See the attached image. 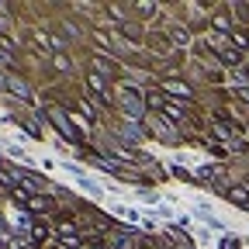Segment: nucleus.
<instances>
[{
    "label": "nucleus",
    "instance_id": "obj_1",
    "mask_svg": "<svg viewBox=\"0 0 249 249\" xmlns=\"http://www.w3.org/2000/svg\"><path fill=\"white\" fill-rule=\"evenodd\" d=\"M121 104H124V114H128L132 121L145 118V104H142V97L135 93V87H124L121 90Z\"/></svg>",
    "mask_w": 249,
    "mask_h": 249
},
{
    "label": "nucleus",
    "instance_id": "obj_2",
    "mask_svg": "<svg viewBox=\"0 0 249 249\" xmlns=\"http://www.w3.org/2000/svg\"><path fill=\"white\" fill-rule=\"evenodd\" d=\"M49 118L55 121V128L62 132V139H70V142H80V128H76V124L66 118V111H59V107H52L49 111Z\"/></svg>",
    "mask_w": 249,
    "mask_h": 249
},
{
    "label": "nucleus",
    "instance_id": "obj_3",
    "mask_svg": "<svg viewBox=\"0 0 249 249\" xmlns=\"http://www.w3.org/2000/svg\"><path fill=\"white\" fill-rule=\"evenodd\" d=\"M211 45H214L218 52H222V59L229 62V66H235V62H242V55H239L235 49H229V45H225V38H218V35H214V38H211Z\"/></svg>",
    "mask_w": 249,
    "mask_h": 249
},
{
    "label": "nucleus",
    "instance_id": "obj_4",
    "mask_svg": "<svg viewBox=\"0 0 249 249\" xmlns=\"http://www.w3.org/2000/svg\"><path fill=\"white\" fill-rule=\"evenodd\" d=\"M163 90L170 93V97H183V101H191V87L180 83V80H166V83H163Z\"/></svg>",
    "mask_w": 249,
    "mask_h": 249
},
{
    "label": "nucleus",
    "instance_id": "obj_5",
    "mask_svg": "<svg viewBox=\"0 0 249 249\" xmlns=\"http://www.w3.org/2000/svg\"><path fill=\"white\" fill-rule=\"evenodd\" d=\"M149 132H152V135H160V139H166V142L173 145V132H170V124H163L160 118H152V121H149Z\"/></svg>",
    "mask_w": 249,
    "mask_h": 249
},
{
    "label": "nucleus",
    "instance_id": "obj_6",
    "mask_svg": "<svg viewBox=\"0 0 249 249\" xmlns=\"http://www.w3.org/2000/svg\"><path fill=\"white\" fill-rule=\"evenodd\" d=\"M87 83H90V90H93V93H97V97H101L104 104L111 101V97H107V90H104V80H101L97 73H90V76H87Z\"/></svg>",
    "mask_w": 249,
    "mask_h": 249
},
{
    "label": "nucleus",
    "instance_id": "obj_7",
    "mask_svg": "<svg viewBox=\"0 0 249 249\" xmlns=\"http://www.w3.org/2000/svg\"><path fill=\"white\" fill-rule=\"evenodd\" d=\"M229 201H235V204H249V191H246V187H232V191H229Z\"/></svg>",
    "mask_w": 249,
    "mask_h": 249
},
{
    "label": "nucleus",
    "instance_id": "obj_8",
    "mask_svg": "<svg viewBox=\"0 0 249 249\" xmlns=\"http://www.w3.org/2000/svg\"><path fill=\"white\" fill-rule=\"evenodd\" d=\"M24 204H28L31 211H45V208H49V201H42L38 194H28V197H24Z\"/></svg>",
    "mask_w": 249,
    "mask_h": 249
},
{
    "label": "nucleus",
    "instance_id": "obj_9",
    "mask_svg": "<svg viewBox=\"0 0 249 249\" xmlns=\"http://www.w3.org/2000/svg\"><path fill=\"white\" fill-rule=\"evenodd\" d=\"M163 111H166V118H170L173 124H180V121H183V114H180V107H177V104H170V101H166V104H163Z\"/></svg>",
    "mask_w": 249,
    "mask_h": 249
},
{
    "label": "nucleus",
    "instance_id": "obj_10",
    "mask_svg": "<svg viewBox=\"0 0 249 249\" xmlns=\"http://www.w3.org/2000/svg\"><path fill=\"white\" fill-rule=\"evenodd\" d=\"M11 90L18 93V97H31V93H28V87H24L21 80H11Z\"/></svg>",
    "mask_w": 249,
    "mask_h": 249
},
{
    "label": "nucleus",
    "instance_id": "obj_11",
    "mask_svg": "<svg viewBox=\"0 0 249 249\" xmlns=\"http://www.w3.org/2000/svg\"><path fill=\"white\" fill-rule=\"evenodd\" d=\"M214 28H218V31H229V18L218 14V18H214Z\"/></svg>",
    "mask_w": 249,
    "mask_h": 249
},
{
    "label": "nucleus",
    "instance_id": "obj_12",
    "mask_svg": "<svg viewBox=\"0 0 249 249\" xmlns=\"http://www.w3.org/2000/svg\"><path fill=\"white\" fill-rule=\"evenodd\" d=\"M114 249H132V242L124 239V235H114Z\"/></svg>",
    "mask_w": 249,
    "mask_h": 249
},
{
    "label": "nucleus",
    "instance_id": "obj_13",
    "mask_svg": "<svg viewBox=\"0 0 249 249\" xmlns=\"http://www.w3.org/2000/svg\"><path fill=\"white\" fill-rule=\"evenodd\" d=\"M173 42L177 45H187V31H173Z\"/></svg>",
    "mask_w": 249,
    "mask_h": 249
},
{
    "label": "nucleus",
    "instance_id": "obj_14",
    "mask_svg": "<svg viewBox=\"0 0 249 249\" xmlns=\"http://www.w3.org/2000/svg\"><path fill=\"white\" fill-rule=\"evenodd\" d=\"M0 62H11V49H4V45H0Z\"/></svg>",
    "mask_w": 249,
    "mask_h": 249
},
{
    "label": "nucleus",
    "instance_id": "obj_15",
    "mask_svg": "<svg viewBox=\"0 0 249 249\" xmlns=\"http://www.w3.org/2000/svg\"><path fill=\"white\" fill-rule=\"evenodd\" d=\"M222 249H239V242H235V239H225V242H222Z\"/></svg>",
    "mask_w": 249,
    "mask_h": 249
},
{
    "label": "nucleus",
    "instance_id": "obj_16",
    "mask_svg": "<svg viewBox=\"0 0 249 249\" xmlns=\"http://www.w3.org/2000/svg\"><path fill=\"white\" fill-rule=\"evenodd\" d=\"M239 93H242V97H246V101H249V87H239Z\"/></svg>",
    "mask_w": 249,
    "mask_h": 249
},
{
    "label": "nucleus",
    "instance_id": "obj_17",
    "mask_svg": "<svg viewBox=\"0 0 249 249\" xmlns=\"http://www.w3.org/2000/svg\"><path fill=\"white\" fill-rule=\"evenodd\" d=\"M87 249H104V246H87Z\"/></svg>",
    "mask_w": 249,
    "mask_h": 249
}]
</instances>
